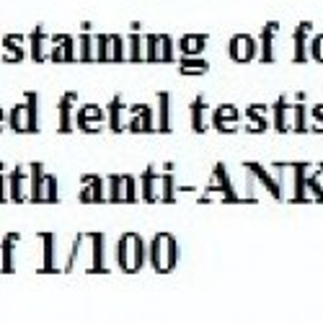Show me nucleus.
Segmentation results:
<instances>
[{"mask_svg":"<svg viewBox=\"0 0 323 323\" xmlns=\"http://www.w3.org/2000/svg\"><path fill=\"white\" fill-rule=\"evenodd\" d=\"M246 44H249V42H246V39H238V42H235V52H233V55H235L238 60H243V57H249V55L243 52V47H246Z\"/></svg>","mask_w":323,"mask_h":323,"instance_id":"nucleus-1","label":"nucleus"},{"mask_svg":"<svg viewBox=\"0 0 323 323\" xmlns=\"http://www.w3.org/2000/svg\"><path fill=\"white\" fill-rule=\"evenodd\" d=\"M315 57L323 60V39H318V42H315Z\"/></svg>","mask_w":323,"mask_h":323,"instance_id":"nucleus-2","label":"nucleus"}]
</instances>
